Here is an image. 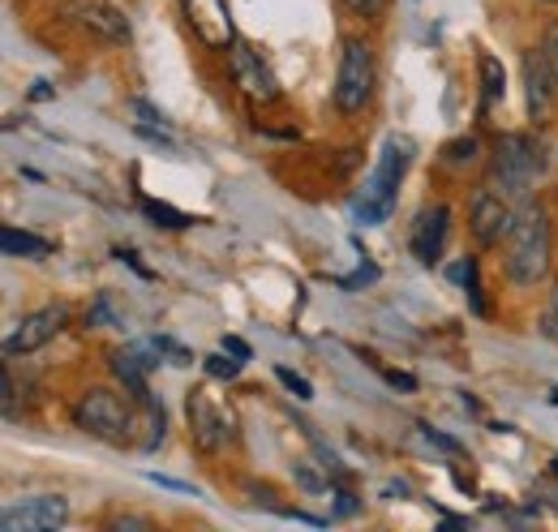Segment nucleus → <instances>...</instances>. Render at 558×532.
<instances>
[{
	"mask_svg": "<svg viewBox=\"0 0 558 532\" xmlns=\"http://www.w3.org/2000/svg\"><path fill=\"white\" fill-rule=\"evenodd\" d=\"M555 266V232L542 202H520L515 228L507 237V275L520 288H537Z\"/></svg>",
	"mask_w": 558,
	"mask_h": 532,
	"instance_id": "obj_1",
	"label": "nucleus"
},
{
	"mask_svg": "<svg viewBox=\"0 0 558 532\" xmlns=\"http://www.w3.org/2000/svg\"><path fill=\"white\" fill-rule=\"evenodd\" d=\"M542 172H546V159H542V146L529 133H502L494 142V155H489V190H498L502 198L529 202L533 198V181Z\"/></svg>",
	"mask_w": 558,
	"mask_h": 532,
	"instance_id": "obj_2",
	"label": "nucleus"
},
{
	"mask_svg": "<svg viewBox=\"0 0 558 532\" xmlns=\"http://www.w3.org/2000/svg\"><path fill=\"white\" fill-rule=\"evenodd\" d=\"M409 168H413V142H409V137H387V146H383V155H378V168H374V177L365 181V194L356 202V219H361V223H383V219L391 215L396 194H400Z\"/></svg>",
	"mask_w": 558,
	"mask_h": 532,
	"instance_id": "obj_3",
	"label": "nucleus"
},
{
	"mask_svg": "<svg viewBox=\"0 0 558 532\" xmlns=\"http://www.w3.org/2000/svg\"><path fill=\"white\" fill-rule=\"evenodd\" d=\"M73 425L108 447H125L134 434V408L112 387H86L73 403Z\"/></svg>",
	"mask_w": 558,
	"mask_h": 532,
	"instance_id": "obj_4",
	"label": "nucleus"
},
{
	"mask_svg": "<svg viewBox=\"0 0 558 532\" xmlns=\"http://www.w3.org/2000/svg\"><path fill=\"white\" fill-rule=\"evenodd\" d=\"M369 99H374V48L365 39H344L340 73H336V108L344 117H356L365 112Z\"/></svg>",
	"mask_w": 558,
	"mask_h": 532,
	"instance_id": "obj_5",
	"label": "nucleus"
},
{
	"mask_svg": "<svg viewBox=\"0 0 558 532\" xmlns=\"http://www.w3.org/2000/svg\"><path fill=\"white\" fill-rule=\"evenodd\" d=\"M515 206L511 198H502L498 190H477L473 194V210H469V232H473V241L482 245V250H494V245H502L507 237H511V228H515Z\"/></svg>",
	"mask_w": 558,
	"mask_h": 532,
	"instance_id": "obj_6",
	"label": "nucleus"
},
{
	"mask_svg": "<svg viewBox=\"0 0 558 532\" xmlns=\"http://www.w3.org/2000/svg\"><path fill=\"white\" fill-rule=\"evenodd\" d=\"M70 327V305H44L35 314H26L13 331L4 335V356H26L39 352L44 343H52L57 335Z\"/></svg>",
	"mask_w": 558,
	"mask_h": 532,
	"instance_id": "obj_7",
	"label": "nucleus"
},
{
	"mask_svg": "<svg viewBox=\"0 0 558 532\" xmlns=\"http://www.w3.org/2000/svg\"><path fill=\"white\" fill-rule=\"evenodd\" d=\"M61 13L70 17L77 31L95 35V39H104V44H130V39H134L130 17H125L121 9H112L108 0H65Z\"/></svg>",
	"mask_w": 558,
	"mask_h": 532,
	"instance_id": "obj_8",
	"label": "nucleus"
},
{
	"mask_svg": "<svg viewBox=\"0 0 558 532\" xmlns=\"http://www.w3.org/2000/svg\"><path fill=\"white\" fill-rule=\"evenodd\" d=\"M185 416H190V438H194V447L207 451V456H215L223 443L236 438V434H232V416H223V412L210 403V396L203 387H194V391L185 396Z\"/></svg>",
	"mask_w": 558,
	"mask_h": 532,
	"instance_id": "obj_9",
	"label": "nucleus"
},
{
	"mask_svg": "<svg viewBox=\"0 0 558 532\" xmlns=\"http://www.w3.org/2000/svg\"><path fill=\"white\" fill-rule=\"evenodd\" d=\"M70 520V503L61 494H39V498H22L13 507H4L0 524L4 532H52Z\"/></svg>",
	"mask_w": 558,
	"mask_h": 532,
	"instance_id": "obj_10",
	"label": "nucleus"
},
{
	"mask_svg": "<svg viewBox=\"0 0 558 532\" xmlns=\"http://www.w3.org/2000/svg\"><path fill=\"white\" fill-rule=\"evenodd\" d=\"M447 232H451V206H447V202L425 206L417 219H413V237H409L413 258L425 263V266L438 263V258H442V250H447Z\"/></svg>",
	"mask_w": 558,
	"mask_h": 532,
	"instance_id": "obj_11",
	"label": "nucleus"
},
{
	"mask_svg": "<svg viewBox=\"0 0 558 532\" xmlns=\"http://www.w3.org/2000/svg\"><path fill=\"white\" fill-rule=\"evenodd\" d=\"M185 17H190L194 35H198L207 48H232V44H236L228 0H185Z\"/></svg>",
	"mask_w": 558,
	"mask_h": 532,
	"instance_id": "obj_12",
	"label": "nucleus"
},
{
	"mask_svg": "<svg viewBox=\"0 0 558 532\" xmlns=\"http://www.w3.org/2000/svg\"><path fill=\"white\" fill-rule=\"evenodd\" d=\"M228 57H232V77H236V86L254 99V104H271L279 99V86L276 77H271V69L263 65V57H254V48H245L241 39L228 48Z\"/></svg>",
	"mask_w": 558,
	"mask_h": 532,
	"instance_id": "obj_13",
	"label": "nucleus"
},
{
	"mask_svg": "<svg viewBox=\"0 0 558 532\" xmlns=\"http://www.w3.org/2000/svg\"><path fill=\"white\" fill-rule=\"evenodd\" d=\"M155 348V343H150ZM150 348H117L108 352V370L112 378L125 387V396L134 403H146L150 399V387H146V370H155L159 361H150Z\"/></svg>",
	"mask_w": 558,
	"mask_h": 532,
	"instance_id": "obj_14",
	"label": "nucleus"
},
{
	"mask_svg": "<svg viewBox=\"0 0 558 532\" xmlns=\"http://www.w3.org/2000/svg\"><path fill=\"white\" fill-rule=\"evenodd\" d=\"M524 86H529V117L533 121H546L550 117V104H555V73L546 65V57H542V48H533V52H524Z\"/></svg>",
	"mask_w": 558,
	"mask_h": 532,
	"instance_id": "obj_15",
	"label": "nucleus"
},
{
	"mask_svg": "<svg viewBox=\"0 0 558 532\" xmlns=\"http://www.w3.org/2000/svg\"><path fill=\"white\" fill-rule=\"evenodd\" d=\"M0 250H4V258H44V254H52V241H44L35 232L0 228Z\"/></svg>",
	"mask_w": 558,
	"mask_h": 532,
	"instance_id": "obj_16",
	"label": "nucleus"
},
{
	"mask_svg": "<svg viewBox=\"0 0 558 532\" xmlns=\"http://www.w3.org/2000/svg\"><path fill=\"white\" fill-rule=\"evenodd\" d=\"M142 215H146L155 228H168V232H181V228L198 223V219H190L185 210H177V206H168V202H155V198H142Z\"/></svg>",
	"mask_w": 558,
	"mask_h": 532,
	"instance_id": "obj_17",
	"label": "nucleus"
},
{
	"mask_svg": "<svg viewBox=\"0 0 558 532\" xmlns=\"http://www.w3.org/2000/svg\"><path fill=\"white\" fill-rule=\"evenodd\" d=\"M482 112H489L498 99H502V90H507V77H502V65L494 61V57H482Z\"/></svg>",
	"mask_w": 558,
	"mask_h": 532,
	"instance_id": "obj_18",
	"label": "nucleus"
},
{
	"mask_svg": "<svg viewBox=\"0 0 558 532\" xmlns=\"http://www.w3.org/2000/svg\"><path fill=\"white\" fill-rule=\"evenodd\" d=\"M477 137H456V142H447L442 146V164L447 168H469V164H477Z\"/></svg>",
	"mask_w": 558,
	"mask_h": 532,
	"instance_id": "obj_19",
	"label": "nucleus"
},
{
	"mask_svg": "<svg viewBox=\"0 0 558 532\" xmlns=\"http://www.w3.org/2000/svg\"><path fill=\"white\" fill-rule=\"evenodd\" d=\"M228 356H232V352H215V356H207V361H203L210 378H219V383H232V378L241 374V365H245V361H241V356H236V361H228Z\"/></svg>",
	"mask_w": 558,
	"mask_h": 532,
	"instance_id": "obj_20",
	"label": "nucleus"
},
{
	"mask_svg": "<svg viewBox=\"0 0 558 532\" xmlns=\"http://www.w3.org/2000/svg\"><path fill=\"white\" fill-rule=\"evenodd\" d=\"M276 378H279V383H283V387H288V391H292V396H296V399H314V387H310V383H305L301 374H292L288 365H279V370H276Z\"/></svg>",
	"mask_w": 558,
	"mask_h": 532,
	"instance_id": "obj_21",
	"label": "nucleus"
},
{
	"mask_svg": "<svg viewBox=\"0 0 558 532\" xmlns=\"http://www.w3.org/2000/svg\"><path fill=\"white\" fill-rule=\"evenodd\" d=\"M352 17H365V22H378L387 13V0H344Z\"/></svg>",
	"mask_w": 558,
	"mask_h": 532,
	"instance_id": "obj_22",
	"label": "nucleus"
},
{
	"mask_svg": "<svg viewBox=\"0 0 558 532\" xmlns=\"http://www.w3.org/2000/svg\"><path fill=\"white\" fill-rule=\"evenodd\" d=\"M542 57H546V65H550V73H555V82H558V22H550V26H546Z\"/></svg>",
	"mask_w": 558,
	"mask_h": 532,
	"instance_id": "obj_23",
	"label": "nucleus"
},
{
	"mask_svg": "<svg viewBox=\"0 0 558 532\" xmlns=\"http://www.w3.org/2000/svg\"><path fill=\"white\" fill-rule=\"evenodd\" d=\"M86 327H121V323H117V314L108 310V297H99V301H95V310L86 314Z\"/></svg>",
	"mask_w": 558,
	"mask_h": 532,
	"instance_id": "obj_24",
	"label": "nucleus"
},
{
	"mask_svg": "<svg viewBox=\"0 0 558 532\" xmlns=\"http://www.w3.org/2000/svg\"><path fill=\"white\" fill-rule=\"evenodd\" d=\"M374 279H378V266L361 263V270H356V275H344V279H336V283H340L344 292H352V288H361V283H374Z\"/></svg>",
	"mask_w": 558,
	"mask_h": 532,
	"instance_id": "obj_25",
	"label": "nucleus"
},
{
	"mask_svg": "<svg viewBox=\"0 0 558 532\" xmlns=\"http://www.w3.org/2000/svg\"><path fill=\"white\" fill-rule=\"evenodd\" d=\"M155 348H159V352H168V356H172V365H194V352H190V348H181V343H172V339H155Z\"/></svg>",
	"mask_w": 558,
	"mask_h": 532,
	"instance_id": "obj_26",
	"label": "nucleus"
},
{
	"mask_svg": "<svg viewBox=\"0 0 558 532\" xmlns=\"http://www.w3.org/2000/svg\"><path fill=\"white\" fill-rule=\"evenodd\" d=\"M292 476H296V481H301L305 489H327V481H323V476H318L314 468L305 464V460H296V464H292Z\"/></svg>",
	"mask_w": 558,
	"mask_h": 532,
	"instance_id": "obj_27",
	"label": "nucleus"
},
{
	"mask_svg": "<svg viewBox=\"0 0 558 532\" xmlns=\"http://www.w3.org/2000/svg\"><path fill=\"white\" fill-rule=\"evenodd\" d=\"M421 434L434 443V447H442V451H451V456H460V443L456 438H447V434H438V430H429V425H421Z\"/></svg>",
	"mask_w": 558,
	"mask_h": 532,
	"instance_id": "obj_28",
	"label": "nucleus"
},
{
	"mask_svg": "<svg viewBox=\"0 0 558 532\" xmlns=\"http://www.w3.org/2000/svg\"><path fill=\"white\" fill-rule=\"evenodd\" d=\"M223 352H232V356L250 361V343H245V339H236V335H223Z\"/></svg>",
	"mask_w": 558,
	"mask_h": 532,
	"instance_id": "obj_29",
	"label": "nucleus"
},
{
	"mask_svg": "<svg viewBox=\"0 0 558 532\" xmlns=\"http://www.w3.org/2000/svg\"><path fill=\"white\" fill-rule=\"evenodd\" d=\"M146 481H155V485H163V489H181V494H194L185 481H172V476H159V472H146Z\"/></svg>",
	"mask_w": 558,
	"mask_h": 532,
	"instance_id": "obj_30",
	"label": "nucleus"
},
{
	"mask_svg": "<svg viewBox=\"0 0 558 532\" xmlns=\"http://www.w3.org/2000/svg\"><path fill=\"white\" fill-rule=\"evenodd\" d=\"M108 529H150V520H138V516H121V520H108Z\"/></svg>",
	"mask_w": 558,
	"mask_h": 532,
	"instance_id": "obj_31",
	"label": "nucleus"
},
{
	"mask_svg": "<svg viewBox=\"0 0 558 532\" xmlns=\"http://www.w3.org/2000/svg\"><path fill=\"white\" fill-rule=\"evenodd\" d=\"M387 383H391V387H404V391H413V387H417V378H409V374H396V370H387Z\"/></svg>",
	"mask_w": 558,
	"mask_h": 532,
	"instance_id": "obj_32",
	"label": "nucleus"
},
{
	"mask_svg": "<svg viewBox=\"0 0 558 532\" xmlns=\"http://www.w3.org/2000/svg\"><path fill=\"white\" fill-rule=\"evenodd\" d=\"M336 498H340V503H336V507H340V516H352V511H356V494H349V489H340Z\"/></svg>",
	"mask_w": 558,
	"mask_h": 532,
	"instance_id": "obj_33",
	"label": "nucleus"
},
{
	"mask_svg": "<svg viewBox=\"0 0 558 532\" xmlns=\"http://www.w3.org/2000/svg\"><path fill=\"white\" fill-rule=\"evenodd\" d=\"M31 99H52V86H48V82H35V90H31Z\"/></svg>",
	"mask_w": 558,
	"mask_h": 532,
	"instance_id": "obj_34",
	"label": "nucleus"
},
{
	"mask_svg": "<svg viewBox=\"0 0 558 532\" xmlns=\"http://www.w3.org/2000/svg\"><path fill=\"white\" fill-rule=\"evenodd\" d=\"M546 331H550V335H555V339H558V323H555V318H550V323H546Z\"/></svg>",
	"mask_w": 558,
	"mask_h": 532,
	"instance_id": "obj_35",
	"label": "nucleus"
},
{
	"mask_svg": "<svg viewBox=\"0 0 558 532\" xmlns=\"http://www.w3.org/2000/svg\"><path fill=\"white\" fill-rule=\"evenodd\" d=\"M550 318H558V288H555V314H550Z\"/></svg>",
	"mask_w": 558,
	"mask_h": 532,
	"instance_id": "obj_36",
	"label": "nucleus"
},
{
	"mask_svg": "<svg viewBox=\"0 0 558 532\" xmlns=\"http://www.w3.org/2000/svg\"><path fill=\"white\" fill-rule=\"evenodd\" d=\"M550 396H555V403H558V391H550Z\"/></svg>",
	"mask_w": 558,
	"mask_h": 532,
	"instance_id": "obj_37",
	"label": "nucleus"
},
{
	"mask_svg": "<svg viewBox=\"0 0 558 532\" xmlns=\"http://www.w3.org/2000/svg\"><path fill=\"white\" fill-rule=\"evenodd\" d=\"M555 476H558V460H555Z\"/></svg>",
	"mask_w": 558,
	"mask_h": 532,
	"instance_id": "obj_38",
	"label": "nucleus"
},
{
	"mask_svg": "<svg viewBox=\"0 0 558 532\" xmlns=\"http://www.w3.org/2000/svg\"><path fill=\"white\" fill-rule=\"evenodd\" d=\"M555 4H558V0H555Z\"/></svg>",
	"mask_w": 558,
	"mask_h": 532,
	"instance_id": "obj_39",
	"label": "nucleus"
}]
</instances>
